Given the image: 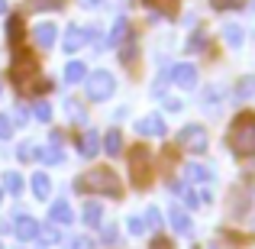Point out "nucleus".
I'll return each instance as SVG.
<instances>
[{
  "label": "nucleus",
  "instance_id": "obj_24",
  "mask_svg": "<svg viewBox=\"0 0 255 249\" xmlns=\"http://www.w3.org/2000/svg\"><path fill=\"white\" fill-rule=\"evenodd\" d=\"M126 29H129V23H126V16H117V23H113V32H110V42H107V45H117V42H123Z\"/></svg>",
  "mask_w": 255,
  "mask_h": 249
},
{
  "label": "nucleus",
  "instance_id": "obj_12",
  "mask_svg": "<svg viewBox=\"0 0 255 249\" xmlns=\"http://www.w3.org/2000/svg\"><path fill=\"white\" fill-rule=\"evenodd\" d=\"M168 220H171V230L178 233V237H187V233H191V217H187V214L181 211L178 204L168 211Z\"/></svg>",
  "mask_w": 255,
  "mask_h": 249
},
{
  "label": "nucleus",
  "instance_id": "obj_15",
  "mask_svg": "<svg viewBox=\"0 0 255 249\" xmlns=\"http://www.w3.org/2000/svg\"><path fill=\"white\" fill-rule=\"evenodd\" d=\"M84 68H87L84 62H68V65H65V81H68V84H81L87 78Z\"/></svg>",
  "mask_w": 255,
  "mask_h": 249
},
{
  "label": "nucleus",
  "instance_id": "obj_20",
  "mask_svg": "<svg viewBox=\"0 0 255 249\" xmlns=\"http://www.w3.org/2000/svg\"><path fill=\"white\" fill-rule=\"evenodd\" d=\"M97 143H100V136H97V133H84V139H81V146H78V152H81V156L84 159H91L94 156V152H97Z\"/></svg>",
  "mask_w": 255,
  "mask_h": 249
},
{
  "label": "nucleus",
  "instance_id": "obj_1",
  "mask_svg": "<svg viewBox=\"0 0 255 249\" xmlns=\"http://www.w3.org/2000/svg\"><path fill=\"white\" fill-rule=\"evenodd\" d=\"M75 191L110 194V198H117V194L123 191V185H120V178H117L113 168H91V172H84L81 178H75Z\"/></svg>",
  "mask_w": 255,
  "mask_h": 249
},
{
  "label": "nucleus",
  "instance_id": "obj_33",
  "mask_svg": "<svg viewBox=\"0 0 255 249\" xmlns=\"http://www.w3.org/2000/svg\"><path fill=\"white\" fill-rule=\"evenodd\" d=\"M68 113H71V117H78L75 123H84V107H81V104H75V100H68Z\"/></svg>",
  "mask_w": 255,
  "mask_h": 249
},
{
  "label": "nucleus",
  "instance_id": "obj_31",
  "mask_svg": "<svg viewBox=\"0 0 255 249\" xmlns=\"http://www.w3.org/2000/svg\"><path fill=\"white\" fill-rule=\"evenodd\" d=\"M68 249H94V243H91V237H71Z\"/></svg>",
  "mask_w": 255,
  "mask_h": 249
},
{
  "label": "nucleus",
  "instance_id": "obj_16",
  "mask_svg": "<svg viewBox=\"0 0 255 249\" xmlns=\"http://www.w3.org/2000/svg\"><path fill=\"white\" fill-rule=\"evenodd\" d=\"M184 178H187V181H197V185H200V181H210V178H213V172H210L207 165H197V162H191V165L184 168Z\"/></svg>",
  "mask_w": 255,
  "mask_h": 249
},
{
  "label": "nucleus",
  "instance_id": "obj_37",
  "mask_svg": "<svg viewBox=\"0 0 255 249\" xmlns=\"http://www.w3.org/2000/svg\"><path fill=\"white\" fill-rule=\"evenodd\" d=\"M200 42H204V36H194L191 42H187V49H191V52H194V49H200Z\"/></svg>",
  "mask_w": 255,
  "mask_h": 249
},
{
  "label": "nucleus",
  "instance_id": "obj_38",
  "mask_svg": "<svg viewBox=\"0 0 255 249\" xmlns=\"http://www.w3.org/2000/svg\"><path fill=\"white\" fill-rule=\"evenodd\" d=\"M152 249H171V243H168V240H155V243H152Z\"/></svg>",
  "mask_w": 255,
  "mask_h": 249
},
{
  "label": "nucleus",
  "instance_id": "obj_8",
  "mask_svg": "<svg viewBox=\"0 0 255 249\" xmlns=\"http://www.w3.org/2000/svg\"><path fill=\"white\" fill-rule=\"evenodd\" d=\"M32 39H36L39 49H52L55 39H58V26L55 23H39L36 29H32Z\"/></svg>",
  "mask_w": 255,
  "mask_h": 249
},
{
  "label": "nucleus",
  "instance_id": "obj_19",
  "mask_svg": "<svg viewBox=\"0 0 255 249\" xmlns=\"http://www.w3.org/2000/svg\"><path fill=\"white\" fill-rule=\"evenodd\" d=\"M100 220H104V207H100L97 201H91V204L84 207V224L87 227H100Z\"/></svg>",
  "mask_w": 255,
  "mask_h": 249
},
{
  "label": "nucleus",
  "instance_id": "obj_22",
  "mask_svg": "<svg viewBox=\"0 0 255 249\" xmlns=\"http://www.w3.org/2000/svg\"><path fill=\"white\" fill-rule=\"evenodd\" d=\"M243 36H246V32H243V26H236V23H230V26L223 29V39L233 45V49H239V45H243Z\"/></svg>",
  "mask_w": 255,
  "mask_h": 249
},
{
  "label": "nucleus",
  "instance_id": "obj_23",
  "mask_svg": "<svg viewBox=\"0 0 255 249\" xmlns=\"http://www.w3.org/2000/svg\"><path fill=\"white\" fill-rule=\"evenodd\" d=\"M65 0H29L26 3V10L29 13H39V10H62Z\"/></svg>",
  "mask_w": 255,
  "mask_h": 249
},
{
  "label": "nucleus",
  "instance_id": "obj_36",
  "mask_svg": "<svg viewBox=\"0 0 255 249\" xmlns=\"http://www.w3.org/2000/svg\"><path fill=\"white\" fill-rule=\"evenodd\" d=\"M16 156L26 162V159H32V156H36V149H29V146H19V149H16Z\"/></svg>",
  "mask_w": 255,
  "mask_h": 249
},
{
  "label": "nucleus",
  "instance_id": "obj_21",
  "mask_svg": "<svg viewBox=\"0 0 255 249\" xmlns=\"http://www.w3.org/2000/svg\"><path fill=\"white\" fill-rule=\"evenodd\" d=\"M145 3L155 13H162V16H174L178 13V0H145Z\"/></svg>",
  "mask_w": 255,
  "mask_h": 249
},
{
  "label": "nucleus",
  "instance_id": "obj_39",
  "mask_svg": "<svg viewBox=\"0 0 255 249\" xmlns=\"http://www.w3.org/2000/svg\"><path fill=\"white\" fill-rule=\"evenodd\" d=\"M6 10V0H0V13H3Z\"/></svg>",
  "mask_w": 255,
  "mask_h": 249
},
{
  "label": "nucleus",
  "instance_id": "obj_7",
  "mask_svg": "<svg viewBox=\"0 0 255 249\" xmlns=\"http://www.w3.org/2000/svg\"><path fill=\"white\" fill-rule=\"evenodd\" d=\"M178 143L184 146V149H191V152H204L207 149V130L197 126V123H191V126H184V130L178 133Z\"/></svg>",
  "mask_w": 255,
  "mask_h": 249
},
{
  "label": "nucleus",
  "instance_id": "obj_4",
  "mask_svg": "<svg viewBox=\"0 0 255 249\" xmlns=\"http://www.w3.org/2000/svg\"><path fill=\"white\" fill-rule=\"evenodd\" d=\"M84 91H87V100H107L117 91V78L100 68V71H94V75L84 78Z\"/></svg>",
  "mask_w": 255,
  "mask_h": 249
},
{
  "label": "nucleus",
  "instance_id": "obj_10",
  "mask_svg": "<svg viewBox=\"0 0 255 249\" xmlns=\"http://www.w3.org/2000/svg\"><path fill=\"white\" fill-rule=\"evenodd\" d=\"M13 230H16V237H19V240H36V237H39V224L29 217V214H19V217H16V227H13Z\"/></svg>",
  "mask_w": 255,
  "mask_h": 249
},
{
  "label": "nucleus",
  "instance_id": "obj_2",
  "mask_svg": "<svg viewBox=\"0 0 255 249\" xmlns=\"http://www.w3.org/2000/svg\"><path fill=\"white\" fill-rule=\"evenodd\" d=\"M13 81H16L19 91H32V94H42V91H49L52 81L49 78H42L39 75V68H36V62H32L29 55H13Z\"/></svg>",
  "mask_w": 255,
  "mask_h": 249
},
{
  "label": "nucleus",
  "instance_id": "obj_9",
  "mask_svg": "<svg viewBox=\"0 0 255 249\" xmlns=\"http://www.w3.org/2000/svg\"><path fill=\"white\" fill-rule=\"evenodd\" d=\"M136 130L142 133V136H165V133H168V126H165V120L155 113V117L139 120V123H136Z\"/></svg>",
  "mask_w": 255,
  "mask_h": 249
},
{
  "label": "nucleus",
  "instance_id": "obj_35",
  "mask_svg": "<svg viewBox=\"0 0 255 249\" xmlns=\"http://www.w3.org/2000/svg\"><path fill=\"white\" fill-rule=\"evenodd\" d=\"M39 237H42V243H55V240H58V230H42V227H39Z\"/></svg>",
  "mask_w": 255,
  "mask_h": 249
},
{
  "label": "nucleus",
  "instance_id": "obj_32",
  "mask_svg": "<svg viewBox=\"0 0 255 249\" xmlns=\"http://www.w3.org/2000/svg\"><path fill=\"white\" fill-rule=\"evenodd\" d=\"M10 136H13V123H10V117L0 113V139H10Z\"/></svg>",
  "mask_w": 255,
  "mask_h": 249
},
{
  "label": "nucleus",
  "instance_id": "obj_13",
  "mask_svg": "<svg viewBox=\"0 0 255 249\" xmlns=\"http://www.w3.org/2000/svg\"><path fill=\"white\" fill-rule=\"evenodd\" d=\"M87 39H91V32L81 29V26H71L68 36H65V52H78L81 45H87Z\"/></svg>",
  "mask_w": 255,
  "mask_h": 249
},
{
  "label": "nucleus",
  "instance_id": "obj_5",
  "mask_svg": "<svg viewBox=\"0 0 255 249\" xmlns=\"http://www.w3.org/2000/svg\"><path fill=\"white\" fill-rule=\"evenodd\" d=\"M152 156H149V149H145V146H132V149H129V178H132V185H136V188H145V185H149V178H152Z\"/></svg>",
  "mask_w": 255,
  "mask_h": 249
},
{
  "label": "nucleus",
  "instance_id": "obj_11",
  "mask_svg": "<svg viewBox=\"0 0 255 249\" xmlns=\"http://www.w3.org/2000/svg\"><path fill=\"white\" fill-rule=\"evenodd\" d=\"M174 194H178L187 207H200V204H207V201H210V194H207V191L204 194H200V191H191L187 185H174Z\"/></svg>",
  "mask_w": 255,
  "mask_h": 249
},
{
  "label": "nucleus",
  "instance_id": "obj_3",
  "mask_svg": "<svg viewBox=\"0 0 255 249\" xmlns=\"http://www.w3.org/2000/svg\"><path fill=\"white\" fill-rule=\"evenodd\" d=\"M226 143L236 156H252L255 152V117L252 113H239L233 120L230 133H226Z\"/></svg>",
  "mask_w": 255,
  "mask_h": 249
},
{
  "label": "nucleus",
  "instance_id": "obj_25",
  "mask_svg": "<svg viewBox=\"0 0 255 249\" xmlns=\"http://www.w3.org/2000/svg\"><path fill=\"white\" fill-rule=\"evenodd\" d=\"M255 94V75H246L236 81V97H252Z\"/></svg>",
  "mask_w": 255,
  "mask_h": 249
},
{
  "label": "nucleus",
  "instance_id": "obj_40",
  "mask_svg": "<svg viewBox=\"0 0 255 249\" xmlns=\"http://www.w3.org/2000/svg\"><path fill=\"white\" fill-rule=\"evenodd\" d=\"M0 201H3V188H0Z\"/></svg>",
  "mask_w": 255,
  "mask_h": 249
},
{
  "label": "nucleus",
  "instance_id": "obj_18",
  "mask_svg": "<svg viewBox=\"0 0 255 249\" xmlns=\"http://www.w3.org/2000/svg\"><path fill=\"white\" fill-rule=\"evenodd\" d=\"M104 149H107V156H120V152H123V136H120V130H110L104 136Z\"/></svg>",
  "mask_w": 255,
  "mask_h": 249
},
{
  "label": "nucleus",
  "instance_id": "obj_28",
  "mask_svg": "<svg viewBox=\"0 0 255 249\" xmlns=\"http://www.w3.org/2000/svg\"><path fill=\"white\" fill-rule=\"evenodd\" d=\"M6 39H10L13 45L19 42V16H10V23H6Z\"/></svg>",
  "mask_w": 255,
  "mask_h": 249
},
{
  "label": "nucleus",
  "instance_id": "obj_29",
  "mask_svg": "<svg viewBox=\"0 0 255 249\" xmlns=\"http://www.w3.org/2000/svg\"><path fill=\"white\" fill-rule=\"evenodd\" d=\"M32 113H36V117H39V120H42V123H49V120H52V107H49V104H45V100H39V104H36V107H32Z\"/></svg>",
  "mask_w": 255,
  "mask_h": 249
},
{
  "label": "nucleus",
  "instance_id": "obj_17",
  "mask_svg": "<svg viewBox=\"0 0 255 249\" xmlns=\"http://www.w3.org/2000/svg\"><path fill=\"white\" fill-rule=\"evenodd\" d=\"M32 191H36V198H42V201L52 194V181H49V175H45V172L32 175Z\"/></svg>",
  "mask_w": 255,
  "mask_h": 249
},
{
  "label": "nucleus",
  "instance_id": "obj_6",
  "mask_svg": "<svg viewBox=\"0 0 255 249\" xmlns=\"http://www.w3.org/2000/svg\"><path fill=\"white\" fill-rule=\"evenodd\" d=\"M168 81L174 87H181V91H191V87H197V68L191 62H178V65H171Z\"/></svg>",
  "mask_w": 255,
  "mask_h": 249
},
{
  "label": "nucleus",
  "instance_id": "obj_30",
  "mask_svg": "<svg viewBox=\"0 0 255 249\" xmlns=\"http://www.w3.org/2000/svg\"><path fill=\"white\" fill-rule=\"evenodd\" d=\"M145 224H149L152 230L162 227V214H158V207H149V211H145Z\"/></svg>",
  "mask_w": 255,
  "mask_h": 249
},
{
  "label": "nucleus",
  "instance_id": "obj_26",
  "mask_svg": "<svg viewBox=\"0 0 255 249\" xmlns=\"http://www.w3.org/2000/svg\"><path fill=\"white\" fill-rule=\"evenodd\" d=\"M36 156L42 159V162H49V165H58V162H62V159H65V156H62V149H58V146H49V149H39Z\"/></svg>",
  "mask_w": 255,
  "mask_h": 249
},
{
  "label": "nucleus",
  "instance_id": "obj_14",
  "mask_svg": "<svg viewBox=\"0 0 255 249\" xmlns=\"http://www.w3.org/2000/svg\"><path fill=\"white\" fill-rule=\"evenodd\" d=\"M49 220H52V224H71V220H75V214H71L68 201H55V204L49 207Z\"/></svg>",
  "mask_w": 255,
  "mask_h": 249
},
{
  "label": "nucleus",
  "instance_id": "obj_34",
  "mask_svg": "<svg viewBox=\"0 0 255 249\" xmlns=\"http://www.w3.org/2000/svg\"><path fill=\"white\" fill-rule=\"evenodd\" d=\"M129 233H132V237L145 233V220H139V217H129Z\"/></svg>",
  "mask_w": 255,
  "mask_h": 249
},
{
  "label": "nucleus",
  "instance_id": "obj_27",
  "mask_svg": "<svg viewBox=\"0 0 255 249\" xmlns=\"http://www.w3.org/2000/svg\"><path fill=\"white\" fill-rule=\"evenodd\" d=\"M3 188H6V191H13V194H19V191H23V178H19L16 172H10V175H6V181H3Z\"/></svg>",
  "mask_w": 255,
  "mask_h": 249
}]
</instances>
